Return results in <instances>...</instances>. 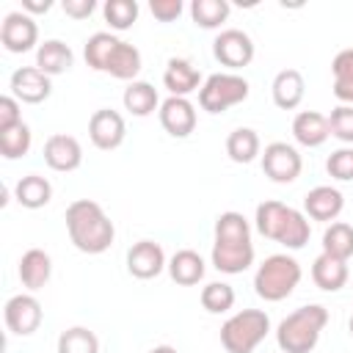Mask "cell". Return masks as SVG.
Here are the masks:
<instances>
[{"label": "cell", "mask_w": 353, "mask_h": 353, "mask_svg": "<svg viewBox=\"0 0 353 353\" xmlns=\"http://www.w3.org/2000/svg\"><path fill=\"white\" fill-rule=\"evenodd\" d=\"M347 262L345 259H336L331 254H320L314 262H312V281L323 290V292H339L345 284H347Z\"/></svg>", "instance_id": "24"}, {"label": "cell", "mask_w": 353, "mask_h": 353, "mask_svg": "<svg viewBox=\"0 0 353 353\" xmlns=\"http://www.w3.org/2000/svg\"><path fill=\"white\" fill-rule=\"evenodd\" d=\"M94 8H97L94 0H63V14L72 19H85L94 14Z\"/></svg>", "instance_id": "40"}, {"label": "cell", "mask_w": 353, "mask_h": 353, "mask_svg": "<svg viewBox=\"0 0 353 353\" xmlns=\"http://www.w3.org/2000/svg\"><path fill=\"white\" fill-rule=\"evenodd\" d=\"M232 6L226 0H193L190 3V19L204 28V30H215L229 19Z\"/></svg>", "instance_id": "30"}, {"label": "cell", "mask_w": 353, "mask_h": 353, "mask_svg": "<svg viewBox=\"0 0 353 353\" xmlns=\"http://www.w3.org/2000/svg\"><path fill=\"white\" fill-rule=\"evenodd\" d=\"M0 41L8 52H28L39 44V25L25 11H11L3 17L0 25Z\"/></svg>", "instance_id": "13"}, {"label": "cell", "mask_w": 353, "mask_h": 353, "mask_svg": "<svg viewBox=\"0 0 353 353\" xmlns=\"http://www.w3.org/2000/svg\"><path fill=\"white\" fill-rule=\"evenodd\" d=\"M121 102H124V110H130L132 116H152L157 108H160V97H157V88L146 80H132L127 83L124 94H121Z\"/></svg>", "instance_id": "27"}, {"label": "cell", "mask_w": 353, "mask_h": 353, "mask_svg": "<svg viewBox=\"0 0 353 353\" xmlns=\"http://www.w3.org/2000/svg\"><path fill=\"white\" fill-rule=\"evenodd\" d=\"M325 171L339 182H350L353 179V146H339L336 152H331L325 160Z\"/></svg>", "instance_id": "37"}, {"label": "cell", "mask_w": 353, "mask_h": 353, "mask_svg": "<svg viewBox=\"0 0 353 353\" xmlns=\"http://www.w3.org/2000/svg\"><path fill=\"white\" fill-rule=\"evenodd\" d=\"M204 259H201V254L199 251H193V248H179L171 259H168V276L176 281V284H182V287H193V284H199L201 279H204Z\"/></svg>", "instance_id": "26"}, {"label": "cell", "mask_w": 353, "mask_h": 353, "mask_svg": "<svg viewBox=\"0 0 353 353\" xmlns=\"http://www.w3.org/2000/svg\"><path fill=\"white\" fill-rule=\"evenodd\" d=\"M149 353H176V347H171V345H157V347H152Z\"/></svg>", "instance_id": "42"}, {"label": "cell", "mask_w": 353, "mask_h": 353, "mask_svg": "<svg viewBox=\"0 0 353 353\" xmlns=\"http://www.w3.org/2000/svg\"><path fill=\"white\" fill-rule=\"evenodd\" d=\"M66 232L77 251L83 254H105L116 240V226L102 210V204L91 199H77L66 207Z\"/></svg>", "instance_id": "2"}, {"label": "cell", "mask_w": 353, "mask_h": 353, "mask_svg": "<svg viewBox=\"0 0 353 353\" xmlns=\"http://www.w3.org/2000/svg\"><path fill=\"white\" fill-rule=\"evenodd\" d=\"M323 254H331V256L347 262L353 256V226L345 221H334L323 232Z\"/></svg>", "instance_id": "31"}, {"label": "cell", "mask_w": 353, "mask_h": 353, "mask_svg": "<svg viewBox=\"0 0 353 353\" xmlns=\"http://www.w3.org/2000/svg\"><path fill=\"white\" fill-rule=\"evenodd\" d=\"M58 353H99V339L85 325H72L58 336Z\"/></svg>", "instance_id": "33"}, {"label": "cell", "mask_w": 353, "mask_h": 353, "mask_svg": "<svg viewBox=\"0 0 353 353\" xmlns=\"http://www.w3.org/2000/svg\"><path fill=\"white\" fill-rule=\"evenodd\" d=\"M182 0H152L149 3V11H152V17L154 19H160V22H174L179 14H182Z\"/></svg>", "instance_id": "39"}, {"label": "cell", "mask_w": 353, "mask_h": 353, "mask_svg": "<svg viewBox=\"0 0 353 353\" xmlns=\"http://www.w3.org/2000/svg\"><path fill=\"white\" fill-rule=\"evenodd\" d=\"M301 265L290 254H270L254 273V290L262 301H284L292 295V290L301 281Z\"/></svg>", "instance_id": "6"}, {"label": "cell", "mask_w": 353, "mask_h": 353, "mask_svg": "<svg viewBox=\"0 0 353 353\" xmlns=\"http://www.w3.org/2000/svg\"><path fill=\"white\" fill-rule=\"evenodd\" d=\"M345 207V196L331 185H317L303 196V212L312 221H336Z\"/></svg>", "instance_id": "18"}, {"label": "cell", "mask_w": 353, "mask_h": 353, "mask_svg": "<svg viewBox=\"0 0 353 353\" xmlns=\"http://www.w3.org/2000/svg\"><path fill=\"white\" fill-rule=\"evenodd\" d=\"M254 223L262 237L276 240L290 251L303 248L312 234V223H309L306 212H301L290 204H281V201H262L256 207Z\"/></svg>", "instance_id": "4"}, {"label": "cell", "mask_w": 353, "mask_h": 353, "mask_svg": "<svg viewBox=\"0 0 353 353\" xmlns=\"http://www.w3.org/2000/svg\"><path fill=\"white\" fill-rule=\"evenodd\" d=\"M268 334L270 317L262 309H243L221 325V345L226 353H254Z\"/></svg>", "instance_id": "7"}, {"label": "cell", "mask_w": 353, "mask_h": 353, "mask_svg": "<svg viewBox=\"0 0 353 353\" xmlns=\"http://www.w3.org/2000/svg\"><path fill=\"white\" fill-rule=\"evenodd\" d=\"M226 154L232 163H251L256 154H262V143L256 130L251 127H237L226 138Z\"/></svg>", "instance_id": "29"}, {"label": "cell", "mask_w": 353, "mask_h": 353, "mask_svg": "<svg viewBox=\"0 0 353 353\" xmlns=\"http://www.w3.org/2000/svg\"><path fill=\"white\" fill-rule=\"evenodd\" d=\"M254 265V243H251V226L243 218V212H221L215 218V243H212V268L237 276Z\"/></svg>", "instance_id": "1"}, {"label": "cell", "mask_w": 353, "mask_h": 353, "mask_svg": "<svg viewBox=\"0 0 353 353\" xmlns=\"http://www.w3.org/2000/svg\"><path fill=\"white\" fill-rule=\"evenodd\" d=\"M14 199L19 201V207L25 210H41L50 204L52 199V185L47 176L41 174H25L17 185H14Z\"/></svg>", "instance_id": "25"}, {"label": "cell", "mask_w": 353, "mask_h": 353, "mask_svg": "<svg viewBox=\"0 0 353 353\" xmlns=\"http://www.w3.org/2000/svg\"><path fill=\"white\" fill-rule=\"evenodd\" d=\"M328 130L345 146H353V105H336L328 116Z\"/></svg>", "instance_id": "36"}, {"label": "cell", "mask_w": 353, "mask_h": 353, "mask_svg": "<svg viewBox=\"0 0 353 353\" xmlns=\"http://www.w3.org/2000/svg\"><path fill=\"white\" fill-rule=\"evenodd\" d=\"M212 55H215V61H218L221 66L237 72V69H243V66H248V63L254 61V41H251V36H248L245 30H240V28H226V30H221V33L215 36V41H212Z\"/></svg>", "instance_id": "11"}, {"label": "cell", "mask_w": 353, "mask_h": 353, "mask_svg": "<svg viewBox=\"0 0 353 353\" xmlns=\"http://www.w3.org/2000/svg\"><path fill=\"white\" fill-rule=\"evenodd\" d=\"M83 55L94 72H105V74H110L116 80H127V83H132L143 66L141 50L135 44L113 36L110 30L91 33L83 47Z\"/></svg>", "instance_id": "3"}, {"label": "cell", "mask_w": 353, "mask_h": 353, "mask_svg": "<svg viewBox=\"0 0 353 353\" xmlns=\"http://www.w3.org/2000/svg\"><path fill=\"white\" fill-rule=\"evenodd\" d=\"M301 168H303V160L298 154V149L292 143H284V141H273L265 146L262 152V171L270 182L276 185H290L301 176Z\"/></svg>", "instance_id": "9"}, {"label": "cell", "mask_w": 353, "mask_h": 353, "mask_svg": "<svg viewBox=\"0 0 353 353\" xmlns=\"http://www.w3.org/2000/svg\"><path fill=\"white\" fill-rule=\"evenodd\" d=\"M138 3L135 0H108L102 6L105 22L110 25V30H130L138 19Z\"/></svg>", "instance_id": "34"}, {"label": "cell", "mask_w": 353, "mask_h": 353, "mask_svg": "<svg viewBox=\"0 0 353 353\" xmlns=\"http://www.w3.org/2000/svg\"><path fill=\"white\" fill-rule=\"evenodd\" d=\"M44 163L52 168V171H61V174H69V171H77L80 163H83V146L74 135H66V132H55L44 141Z\"/></svg>", "instance_id": "16"}, {"label": "cell", "mask_w": 353, "mask_h": 353, "mask_svg": "<svg viewBox=\"0 0 353 353\" xmlns=\"http://www.w3.org/2000/svg\"><path fill=\"white\" fill-rule=\"evenodd\" d=\"M124 135H127V124H124V116L113 108H99L91 113L88 119V138L97 149L102 152H110V149H119L124 143Z\"/></svg>", "instance_id": "12"}, {"label": "cell", "mask_w": 353, "mask_h": 353, "mask_svg": "<svg viewBox=\"0 0 353 353\" xmlns=\"http://www.w3.org/2000/svg\"><path fill=\"white\" fill-rule=\"evenodd\" d=\"M160 124L171 138H188L196 130V105L188 97H168L165 102H160Z\"/></svg>", "instance_id": "15"}, {"label": "cell", "mask_w": 353, "mask_h": 353, "mask_svg": "<svg viewBox=\"0 0 353 353\" xmlns=\"http://www.w3.org/2000/svg\"><path fill=\"white\" fill-rule=\"evenodd\" d=\"M168 268V262H165V251H163V245L160 243H154V240H138L130 251H127V270H130V276H135V279H154V276H160L163 270Z\"/></svg>", "instance_id": "17"}, {"label": "cell", "mask_w": 353, "mask_h": 353, "mask_svg": "<svg viewBox=\"0 0 353 353\" xmlns=\"http://www.w3.org/2000/svg\"><path fill=\"white\" fill-rule=\"evenodd\" d=\"M17 273H19L22 287L30 290V292H36V290H41V287L50 281V276H52V259H50V254L41 251V248H28V251L19 256Z\"/></svg>", "instance_id": "20"}, {"label": "cell", "mask_w": 353, "mask_h": 353, "mask_svg": "<svg viewBox=\"0 0 353 353\" xmlns=\"http://www.w3.org/2000/svg\"><path fill=\"white\" fill-rule=\"evenodd\" d=\"M50 8H52L50 0H22V11L30 14V17H33V14H47Z\"/></svg>", "instance_id": "41"}, {"label": "cell", "mask_w": 353, "mask_h": 353, "mask_svg": "<svg viewBox=\"0 0 353 353\" xmlns=\"http://www.w3.org/2000/svg\"><path fill=\"white\" fill-rule=\"evenodd\" d=\"M248 99V80L234 72H215L199 88V105L207 113H223Z\"/></svg>", "instance_id": "8"}, {"label": "cell", "mask_w": 353, "mask_h": 353, "mask_svg": "<svg viewBox=\"0 0 353 353\" xmlns=\"http://www.w3.org/2000/svg\"><path fill=\"white\" fill-rule=\"evenodd\" d=\"M292 138L301 143V146H323L328 138H331V130H328V116L317 113V110H301L295 119H292Z\"/></svg>", "instance_id": "21"}, {"label": "cell", "mask_w": 353, "mask_h": 353, "mask_svg": "<svg viewBox=\"0 0 353 353\" xmlns=\"http://www.w3.org/2000/svg\"><path fill=\"white\" fill-rule=\"evenodd\" d=\"M22 121V113H19V99H14L11 94L0 97V132L3 130H11Z\"/></svg>", "instance_id": "38"}, {"label": "cell", "mask_w": 353, "mask_h": 353, "mask_svg": "<svg viewBox=\"0 0 353 353\" xmlns=\"http://www.w3.org/2000/svg\"><path fill=\"white\" fill-rule=\"evenodd\" d=\"M3 320H6V328L11 334L30 336L33 331H39V325L44 320V309H41V303L33 292H19V295H11L6 301Z\"/></svg>", "instance_id": "10"}, {"label": "cell", "mask_w": 353, "mask_h": 353, "mask_svg": "<svg viewBox=\"0 0 353 353\" xmlns=\"http://www.w3.org/2000/svg\"><path fill=\"white\" fill-rule=\"evenodd\" d=\"M30 143H33V132L25 121H19L17 127L11 130H3L0 132V154L6 160H19L30 152Z\"/></svg>", "instance_id": "32"}, {"label": "cell", "mask_w": 353, "mask_h": 353, "mask_svg": "<svg viewBox=\"0 0 353 353\" xmlns=\"http://www.w3.org/2000/svg\"><path fill=\"white\" fill-rule=\"evenodd\" d=\"M201 306L210 312V314H223L234 306V287L226 284V281H210L204 290H201Z\"/></svg>", "instance_id": "35"}, {"label": "cell", "mask_w": 353, "mask_h": 353, "mask_svg": "<svg viewBox=\"0 0 353 353\" xmlns=\"http://www.w3.org/2000/svg\"><path fill=\"white\" fill-rule=\"evenodd\" d=\"M163 85L171 91V97H188L201 88V72L188 58H168Z\"/></svg>", "instance_id": "19"}, {"label": "cell", "mask_w": 353, "mask_h": 353, "mask_svg": "<svg viewBox=\"0 0 353 353\" xmlns=\"http://www.w3.org/2000/svg\"><path fill=\"white\" fill-rule=\"evenodd\" d=\"M347 328H350V336H353V317H350V323H347Z\"/></svg>", "instance_id": "43"}, {"label": "cell", "mask_w": 353, "mask_h": 353, "mask_svg": "<svg viewBox=\"0 0 353 353\" xmlns=\"http://www.w3.org/2000/svg\"><path fill=\"white\" fill-rule=\"evenodd\" d=\"M328 323V309L320 303H306L290 312L279 328H276V342L284 353H312L314 345L320 342V334Z\"/></svg>", "instance_id": "5"}, {"label": "cell", "mask_w": 353, "mask_h": 353, "mask_svg": "<svg viewBox=\"0 0 353 353\" xmlns=\"http://www.w3.org/2000/svg\"><path fill=\"white\" fill-rule=\"evenodd\" d=\"M74 63V52L66 41L61 39H47L36 47V66L47 74V77H55V74H63L69 72Z\"/></svg>", "instance_id": "22"}, {"label": "cell", "mask_w": 353, "mask_h": 353, "mask_svg": "<svg viewBox=\"0 0 353 353\" xmlns=\"http://www.w3.org/2000/svg\"><path fill=\"white\" fill-rule=\"evenodd\" d=\"M11 97L28 105H39L52 94V77H47L39 66H19L11 74Z\"/></svg>", "instance_id": "14"}, {"label": "cell", "mask_w": 353, "mask_h": 353, "mask_svg": "<svg viewBox=\"0 0 353 353\" xmlns=\"http://www.w3.org/2000/svg\"><path fill=\"white\" fill-rule=\"evenodd\" d=\"M270 94H273L276 108H281V110H295V108L303 102V94H306L303 74H301L298 69H281V72L273 77Z\"/></svg>", "instance_id": "23"}, {"label": "cell", "mask_w": 353, "mask_h": 353, "mask_svg": "<svg viewBox=\"0 0 353 353\" xmlns=\"http://www.w3.org/2000/svg\"><path fill=\"white\" fill-rule=\"evenodd\" d=\"M334 74V97L342 105H353V47H345L331 61Z\"/></svg>", "instance_id": "28"}]
</instances>
